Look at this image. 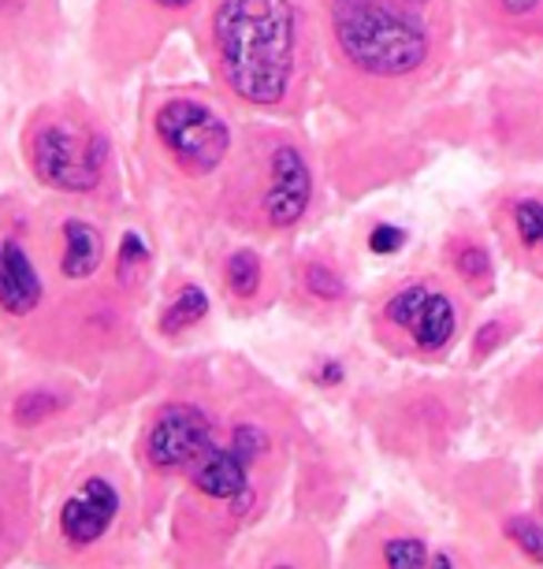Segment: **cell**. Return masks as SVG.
Wrapping results in <instances>:
<instances>
[{
    "mask_svg": "<svg viewBox=\"0 0 543 569\" xmlns=\"http://www.w3.org/2000/svg\"><path fill=\"white\" fill-rule=\"evenodd\" d=\"M250 469L235 450H231L228 443H212L205 455H201L194 466L187 469L190 477V488L198 491V496H205L212 502H239L253 496V485H250Z\"/></svg>",
    "mask_w": 543,
    "mask_h": 569,
    "instance_id": "14",
    "label": "cell"
},
{
    "mask_svg": "<svg viewBox=\"0 0 543 569\" xmlns=\"http://www.w3.org/2000/svg\"><path fill=\"white\" fill-rule=\"evenodd\" d=\"M120 510H123L120 485H115L112 477H104V472H90V477L63 499V507L57 513L60 540L74 547V551L98 547L104 536L112 532V525L120 521Z\"/></svg>",
    "mask_w": 543,
    "mask_h": 569,
    "instance_id": "10",
    "label": "cell"
},
{
    "mask_svg": "<svg viewBox=\"0 0 543 569\" xmlns=\"http://www.w3.org/2000/svg\"><path fill=\"white\" fill-rule=\"evenodd\" d=\"M446 268L454 272V279L462 287H470L473 295H487L495 287V257L476 231H454L446 239Z\"/></svg>",
    "mask_w": 543,
    "mask_h": 569,
    "instance_id": "16",
    "label": "cell"
},
{
    "mask_svg": "<svg viewBox=\"0 0 543 569\" xmlns=\"http://www.w3.org/2000/svg\"><path fill=\"white\" fill-rule=\"evenodd\" d=\"M383 566L388 569H429V547L418 536H391L383 543Z\"/></svg>",
    "mask_w": 543,
    "mask_h": 569,
    "instance_id": "23",
    "label": "cell"
},
{
    "mask_svg": "<svg viewBox=\"0 0 543 569\" xmlns=\"http://www.w3.org/2000/svg\"><path fill=\"white\" fill-rule=\"evenodd\" d=\"M242 127L217 98L190 86L161 90L142 109V146L168 179L212 187L235 157Z\"/></svg>",
    "mask_w": 543,
    "mask_h": 569,
    "instance_id": "5",
    "label": "cell"
},
{
    "mask_svg": "<svg viewBox=\"0 0 543 569\" xmlns=\"http://www.w3.org/2000/svg\"><path fill=\"white\" fill-rule=\"evenodd\" d=\"M38 246V212L16 198L0 201V313L12 320H30L49 298Z\"/></svg>",
    "mask_w": 543,
    "mask_h": 569,
    "instance_id": "6",
    "label": "cell"
},
{
    "mask_svg": "<svg viewBox=\"0 0 543 569\" xmlns=\"http://www.w3.org/2000/svg\"><path fill=\"white\" fill-rule=\"evenodd\" d=\"M264 276H269V268H264L261 250H253V246H235V250L223 257V264H220L223 295L239 306L258 302L261 291H264Z\"/></svg>",
    "mask_w": 543,
    "mask_h": 569,
    "instance_id": "18",
    "label": "cell"
},
{
    "mask_svg": "<svg viewBox=\"0 0 543 569\" xmlns=\"http://www.w3.org/2000/svg\"><path fill=\"white\" fill-rule=\"evenodd\" d=\"M380 320L388 325V331L406 339L410 350L435 358V353H443L457 339L462 306H457V298L446 291L440 279L418 276L383 298Z\"/></svg>",
    "mask_w": 543,
    "mask_h": 569,
    "instance_id": "7",
    "label": "cell"
},
{
    "mask_svg": "<svg viewBox=\"0 0 543 569\" xmlns=\"http://www.w3.org/2000/svg\"><path fill=\"white\" fill-rule=\"evenodd\" d=\"M294 287L309 306H321V309H335L350 298V283L339 272V264L313 253L294 264Z\"/></svg>",
    "mask_w": 543,
    "mask_h": 569,
    "instance_id": "17",
    "label": "cell"
},
{
    "mask_svg": "<svg viewBox=\"0 0 543 569\" xmlns=\"http://www.w3.org/2000/svg\"><path fill=\"white\" fill-rule=\"evenodd\" d=\"M38 234H41V246L49 250L52 279H60V283H68V287H79V283H90V279L101 272L109 242H104L101 223L90 220L87 212H79V209L38 212Z\"/></svg>",
    "mask_w": 543,
    "mask_h": 569,
    "instance_id": "9",
    "label": "cell"
},
{
    "mask_svg": "<svg viewBox=\"0 0 543 569\" xmlns=\"http://www.w3.org/2000/svg\"><path fill=\"white\" fill-rule=\"evenodd\" d=\"M217 443V421L205 406L175 399L164 402L145 425L142 455L153 472H187L205 450Z\"/></svg>",
    "mask_w": 543,
    "mask_h": 569,
    "instance_id": "8",
    "label": "cell"
},
{
    "mask_svg": "<svg viewBox=\"0 0 543 569\" xmlns=\"http://www.w3.org/2000/svg\"><path fill=\"white\" fill-rule=\"evenodd\" d=\"M473 23L499 41L543 46V0H465Z\"/></svg>",
    "mask_w": 543,
    "mask_h": 569,
    "instance_id": "13",
    "label": "cell"
},
{
    "mask_svg": "<svg viewBox=\"0 0 543 569\" xmlns=\"http://www.w3.org/2000/svg\"><path fill=\"white\" fill-rule=\"evenodd\" d=\"M321 171L309 138L280 120H258L239 131L235 157L217 182V212L235 231L283 239L313 217Z\"/></svg>",
    "mask_w": 543,
    "mask_h": 569,
    "instance_id": "3",
    "label": "cell"
},
{
    "mask_svg": "<svg viewBox=\"0 0 543 569\" xmlns=\"http://www.w3.org/2000/svg\"><path fill=\"white\" fill-rule=\"evenodd\" d=\"M269 569H302V566H298V562H272Z\"/></svg>",
    "mask_w": 543,
    "mask_h": 569,
    "instance_id": "29",
    "label": "cell"
},
{
    "mask_svg": "<svg viewBox=\"0 0 543 569\" xmlns=\"http://www.w3.org/2000/svg\"><path fill=\"white\" fill-rule=\"evenodd\" d=\"M402 242H406V231L391 228V223H380V228H372L369 234V250H376V253H395Z\"/></svg>",
    "mask_w": 543,
    "mask_h": 569,
    "instance_id": "25",
    "label": "cell"
},
{
    "mask_svg": "<svg viewBox=\"0 0 543 569\" xmlns=\"http://www.w3.org/2000/svg\"><path fill=\"white\" fill-rule=\"evenodd\" d=\"M321 82L354 116H391L418 101L451 57L454 19L410 0H316Z\"/></svg>",
    "mask_w": 543,
    "mask_h": 569,
    "instance_id": "2",
    "label": "cell"
},
{
    "mask_svg": "<svg viewBox=\"0 0 543 569\" xmlns=\"http://www.w3.org/2000/svg\"><path fill=\"white\" fill-rule=\"evenodd\" d=\"M209 79L261 120H298L324 71L316 0H209L194 19Z\"/></svg>",
    "mask_w": 543,
    "mask_h": 569,
    "instance_id": "1",
    "label": "cell"
},
{
    "mask_svg": "<svg viewBox=\"0 0 543 569\" xmlns=\"http://www.w3.org/2000/svg\"><path fill=\"white\" fill-rule=\"evenodd\" d=\"M492 228L521 268L543 276V190L510 187L495 198Z\"/></svg>",
    "mask_w": 543,
    "mask_h": 569,
    "instance_id": "11",
    "label": "cell"
},
{
    "mask_svg": "<svg viewBox=\"0 0 543 569\" xmlns=\"http://www.w3.org/2000/svg\"><path fill=\"white\" fill-rule=\"evenodd\" d=\"M205 317H209V295L201 291L198 283H183L175 291L172 302L164 306V313H161V320H157V328H161V336L175 339V336H187V331H194Z\"/></svg>",
    "mask_w": 543,
    "mask_h": 569,
    "instance_id": "19",
    "label": "cell"
},
{
    "mask_svg": "<svg viewBox=\"0 0 543 569\" xmlns=\"http://www.w3.org/2000/svg\"><path fill=\"white\" fill-rule=\"evenodd\" d=\"M0 529H4V518H0Z\"/></svg>",
    "mask_w": 543,
    "mask_h": 569,
    "instance_id": "30",
    "label": "cell"
},
{
    "mask_svg": "<svg viewBox=\"0 0 543 569\" xmlns=\"http://www.w3.org/2000/svg\"><path fill=\"white\" fill-rule=\"evenodd\" d=\"M324 369L328 372H316V383H339V380H343V365H339V361H328Z\"/></svg>",
    "mask_w": 543,
    "mask_h": 569,
    "instance_id": "27",
    "label": "cell"
},
{
    "mask_svg": "<svg viewBox=\"0 0 543 569\" xmlns=\"http://www.w3.org/2000/svg\"><path fill=\"white\" fill-rule=\"evenodd\" d=\"M57 30L60 0H0V57L46 46Z\"/></svg>",
    "mask_w": 543,
    "mask_h": 569,
    "instance_id": "12",
    "label": "cell"
},
{
    "mask_svg": "<svg viewBox=\"0 0 543 569\" xmlns=\"http://www.w3.org/2000/svg\"><path fill=\"white\" fill-rule=\"evenodd\" d=\"M228 447L235 450V455L247 461V466H258L261 458L272 455V432L261 421H253V417H242V421L231 425Z\"/></svg>",
    "mask_w": 543,
    "mask_h": 569,
    "instance_id": "22",
    "label": "cell"
},
{
    "mask_svg": "<svg viewBox=\"0 0 543 569\" xmlns=\"http://www.w3.org/2000/svg\"><path fill=\"white\" fill-rule=\"evenodd\" d=\"M63 406H68L63 395L49 391V388H34V391H27V395H19V399H16L12 421H16V428H38V425H46L49 417H57Z\"/></svg>",
    "mask_w": 543,
    "mask_h": 569,
    "instance_id": "20",
    "label": "cell"
},
{
    "mask_svg": "<svg viewBox=\"0 0 543 569\" xmlns=\"http://www.w3.org/2000/svg\"><path fill=\"white\" fill-rule=\"evenodd\" d=\"M209 0H115V12H127L123 23L134 30L145 46H157L175 27L194 23Z\"/></svg>",
    "mask_w": 543,
    "mask_h": 569,
    "instance_id": "15",
    "label": "cell"
},
{
    "mask_svg": "<svg viewBox=\"0 0 543 569\" xmlns=\"http://www.w3.org/2000/svg\"><path fill=\"white\" fill-rule=\"evenodd\" d=\"M429 569H454V558L451 555H432L429 558Z\"/></svg>",
    "mask_w": 543,
    "mask_h": 569,
    "instance_id": "28",
    "label": "cell"
},
{
    "mask_svg": "<svg viewBox=\"0 0 543 569\" xmlns=\"http://www.w3.org/2000/svg\"><path fill=\"white\" fill-rule=\"evenodd\" d=\"M30 179L71 206H112L120 190V153L104 116L87 98H52L30 112L19 134Z\"/></svg>",
    "mask_w": 543,
    "mask_h": 569,
    "instance_id": "4",
    "label": "cell"
},
{
    "mask_svg": "<svg viewBox=\"0 0 543 569\" xmlns=\"http://www.w3.org/2000/svg\"><path fill=\"white\" fill-rule=\"evenodd\" d=\"M503 529L532 562H543V525H536L532 518H506Z\"/></svg>",
    "mask_w": 543,
    "mask_h": 569,
    "instance_id": "24",
    "label": "cell"
},
{
    "mask_svg": "<svg viewBox=\"0 0 543 569\" xmlns=\"http://www.w3.org/2000/svg\"><path fill=\"white\" fill-rule=\"evenodd\" d=\"M410 4H418V8H424V12H432V16L454 19V16H451V0H410Z\"/></svg>",
    "mask_w": 543,
    "mask_h": 569,
    "instance_id": "26",
    "label": "cell"
},
{
    "mask_svg": "<svg viewBox=\"0 0 543 569\" xmlns=\"http://www.w3.org/2000/svg\"><path fill=\"white\" fill-rule=\"evenodd\" d=\"M145 268H149V242L138 231H127L120 239V250H115V283L123 291H131L134 283L145 279Z\"/></svg>",
    "mask_w": 543,
    "mask_h": 569,
    "instance_id": "21",
    "label": "cell"
}]
</instances>
